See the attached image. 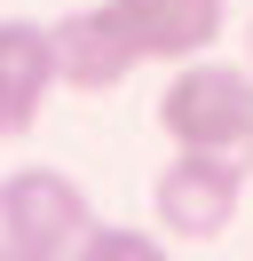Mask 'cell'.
I'll return each instance as SVG.
<instances>
[{
	"label": "cell",
	"instance_id": "cell-1",
	"mask_svg": "<svg viewBox=\"0 0 253 261\" xmlns=\"http://www.w3.org/2000/svg\"><path fill=\"white\" fill-rule=\"evenodd\" d=\"M158 135L174 150H221V159L253 166V64H221L214 48L166 64Z\"/></svg>",
	"mask_w": 253,
	"mask_h": 261
},
{
	"label": "cell",
	"instance_id": "cell-2",
	"mask_svg": "<svg viewBox=\"0 0 253 261\" xmlns=\"http://www.w3.org/2000/svg\"><path fill=\"white\" fill-rule=\"evenodd\" d=\"M237 198H245V159H221V150H174L150 182V222L174 245H214L237 222Z\"/></svg>",
	"mask_w": 253,
	"mask_h": 261
},
{
	"label": "cell",
	"instance_id": "cell-3",
	"mask_svg": "<svg viewBox=\"0 0 253 261\" xmlns=\"http://www.w3.org/2000/svg\"><path fill=\"white\" fill-rule=\"evenodd\" d=\"M0 214H8V253L16 261H63L95 229V206L63 166H16L0 182Z\"/></svg>",
	"mask_w": 253,
	"mask_h": 261
},
{
	"label": "cell",
	"instance_id": "cell-4",
	"mask_svg": "<svg viewBox=\"0 0 253 261\" xmlns=\"http://www.w3.org/2000/svg\"><path fill=\"white\" fill-rule=\"evenodd\" d=\"M103 16L135 40L142 64H182L230 32V0H103Z\"/></svg>",
	"mask_w": 253,
	"mask_h": 261
},
{
	"label": "cell",
	"instance_id": "cell-5",
	"mask_svg": "<svg viewBox=\"0 0 253 261\" xmlns=\"http://www.w3.org/2000/svg\"><path fill=\"white\" fill-rule=\"evenodd\" d=\"M56 95V40L32 16H0V143H24Z\"/></svg>",
	"mask_w": 253,
	"mask_h": 261
},
{
	"label": "cell",
	"instance_id": "cell-6",
	"mask_svg": "<svg viewBox=\"0 0 253 261\" xmlns=\"http://www.w3.org/2000/svg\"><path fill=\"white\" fill-rule=\"evenodd\" d=\"M47 40H56V80L79 87V95H111V87H127V71L142 64L135 40L103 16V0H95V8H71L63 24H47Z\"/></svg>",
	"mask_w": 253,
	"mask_h": 261
},
{
	"label": "cell",
	"instance_id": "cell-7",
	"mask_svg": "<svg viewBox=\"0 0 253 261\" xmlns=\"http://www.w3.org/2000/svg\"><path fill=\"white\" fill-rule=\"evenodd\" d=\"M79 253H87V261H158L166 238H150V229H103V222H95L87 238H79Z\"/></svg>",
	"mask_w": 253,
	"mask_h": 261
},
{
	"label": "cell",
	"instance_id": "cell-8",
	"mask_svg": "<svg viewBox=\"0 0 253 261\" xmlns=\"http://www.w3.org/2000/svg\"><path fill=\"white\" fill-rule=\"evenodd\" d=\"M237 48H245V64H253V16H245V40H237Z\"/></svg>",
	"mask_w": 253,
	"mask_h": 261
},
{
	"label": "cell",
	"instance_id": "cell-9",
	"mask_svg": "<svg viewBox=\"0 0 253 261\" xmlns=\"http://www.w3.org/2000/svg\"><path fill=\"white\" fill-rule=\"evenodd\" d=\"M0 253H8V214H0Z\"/></svg>",
	"mask_w": 253,
	"mask_h": 261
}]
</instances>
